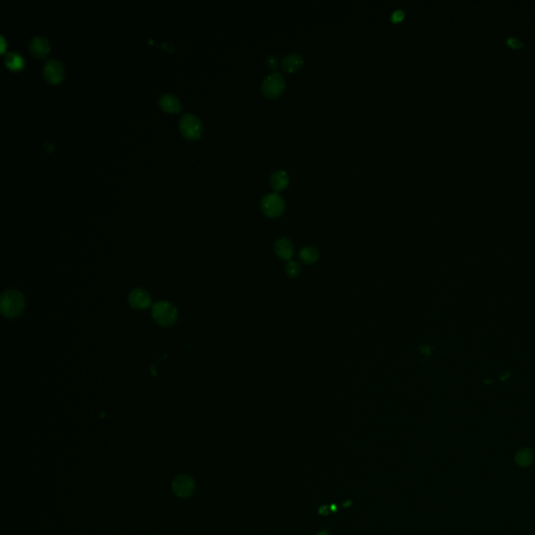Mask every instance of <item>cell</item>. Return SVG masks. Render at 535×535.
I'll return each instance as SVG.
<instances>
[{"label":"cell","instance_id":"obj_1","mask_svg":"<svg viewBox=\"0 0 535 535\" xmlns=\"http://www.w3.org/2000/svg\"><path fill=\"white\" fill-rule=\"evenodd\" d=\"M24 298L21 293L10 290L3 294L2 298V312L8 318H14L23 311Z\"/></svg>","mask_w":535,"mask_h":535},{"label":"cell","instance_id":"obj_2","mask_svg":"<svg viewBox=\"0 0 535 535\" xmlns=\"http://www.w3.org/2000/svg\"><path fill=\"white\" fill-rule=\"evenodd\" d=\"M260 209L263 215L268 218H279L280 216H283L286 209L285 200L277 193H270L261 199Z\"/></svg>","mask_w":535,"mask_h":535},{"label":"cell","instance_id":"obj_3","mask_svg":"<svg viewBox=\"0 0 535 535\" xmlns=\"http://www.w3.org/2000/svg\"><path fill=\"white\" fill-rule=\"evenodd\" d=\"M286 89V79L280 72L268 74L261 85L262 95L266 99H277Z\"/></svg>","mask_w":535,"mask_h":535},{"label":"cell","instance_id":"obj_4","mask_svg":"<svg viewBox=\"0 0 535 535\" xmlns=\"http://www.w3.org/2000/svg\"><path fill=\"white\" fill-rule=\"evenodd\" d=\"M152 313L156 322L162 326L172 325L177 320L176 307L166 301L157 302L153 306Z\"/></svg>","mask_w":535,"mask_h":535},{"label":"cell","instance_id":"obj_5","mask_svg":"<svg viewBox=\"0 0 535 535\" xmlns=\"http://www.w3.org/2000/svg\"><path fill=\"white\" fill-rule=\"evenodd\" d=\"M180 132L189 139H197L202 133V123L192 113H184L179 122Z\"/></svg>","mask_w":535,"mask_h":535},{"label":"cell","instance_id":"obj_6","mask_svg":"<svg viewBox=\"0 0 535 535\" xmlns=\"http://www.w3.org/2000/svg\"><path fill=\"white\" fill-rule=\"evenodd\" d=\"M171 487L176 496L180 498H187L194 493L196 483L192 477L180 475L173 479Z\"/></svg>","mask_w":535,"mask_h":535},{"label":"cell","instance_id":"obj_7","mask_svg":"<svg viewBox=\"0 0 535 535\" xmlns=\"http://www.w3.org/2000/svg\"><path fill=\"white\" fill-rule=\"evenodd\" d=\"M43 75L49 83H59L64 75L62 63L58 60H48L43 66Z\"/></svg>","mask_w":535,"mask_h":535},{"label":"cell","instance_id":"obj_8","mask_svg":"<svg viewBox=\"0 0 535 535\" xmlns=\"http://www.w3.org/2000/svg\"><path fill=\"white\" fill-rule=\"evenodd\" d=\"M129 302L134 309L144 310L151 304V296L143 289H135L130 293Z\"/></svg>","mask_w":535,"mask_h":535},{"label":"cell","instance_id":"obj_9","mask_svg":"<svg viewBox=\"0 0 535 535\" xmlns=\"http://www.w3.org/2000/svg\"><path fill=\"white\" fill-rule=\"evenodd\" d=\"M274 252L278 258L289 261L294 256L295 249H294V245L289 238L282 237V238H278L275 242Z\"/></svg>","mask_w":535,"mask_h":535},{"label":"cell","instance_id":"obj_10","mask_svg":"<svg viewBox=\"0 0 535 535\" xmlns=\"http://www.w3.org/2000/svg\"><path fill=\"white\" fill-rule=\"evenodd\" d=\"M48 40L42 36H35L30 40L29 49L33 56L37 58L45 57L49 51Z\"/></svg>","mask_w":535,"mask_h":535},{"label":"cell","instance_id":"obj_11","mask_svg":"<svg viewBox=\"0 0 535 535\" xmlns=\"http://www.w3.org/2000/svg\"><path fill=\"white\" fill-rule=\"evenodd\" d=\"M304 64V60L300 53L292 52L287 55L282 61V68L288 73H295L299 71Z\"/></svg>","mask_w":535,"mask_h":535},{"label":"cell","instance_id":"obj_12","mask_svg":"<svg viewBox=\"0 0 535 535\" xmlns=\"http://www.w3.org/2000/svg\"><path fill=\"white\" fill-rule=\"evenodd\" d=\"M290 183L289 173L286 170L277 169L271 173L270 185L275 192H282L286 190Z\"/></svg>","mask_w":535,"mask_h":535},{"label":"cell","instance_id":"obj_13","mask_svg":"<svg viewBox=\"0 0 535 535\" xmlns=\"http://www.w3.org/2000/svg\"><path fill=\"white\" fill-rule=\"evenodd\" d=\"M159 105L166 112H178L181 109V103L175 96L165 93L159 99Z\"/></svg>","mask_w":535,"mask_h":535},{"label":"cell","instance_id":"obj_14","mask_svg":"<svg viewBox=\"0 0 535 535\" xmlns=\"http://www.w3.org/2000/svg\"><path fill=\"white\" fill-rule=\"evenodd\" d=\"M319 256H320V253H319L318 249L313 247V246L304 247L298 253L299 260L302 263H304V264H313V263H315L319 259Z\"/></svg>","mask_w":535,"mask_h":535},{"label":"cell","instance_id":"obj_15","mask_svg":"<svg viewBox=\"0 0 535 535\" xmlns=\"http://www.w3.org/2000/svg\"><path fill=\"white\" fill-rule=\"evenodd\" d=\"M6 64L11 69H20L24 64L23 59L16 52H9L6 55Z\"/></svg>","mask_w":535,"mask_h":535},{"label":"cell","instance_id":"obj_16","mask_svg":"<svg viewBox=\"0 0 535 535\" xmlns=\"http://www.w3.org/2000/svg\"><path fill=\"white\" fill-rule=\"evenodd\" d=\"M533 454L530 450H521L516 455V461L520 466H528L532 462Z\"/></svg>","mask_w":535,"mask_h":535},{"label":"cell","instance_id":"obj_17","mask_svg":"<svg viewBox=\"0 0 535 535\" xmlns=\"http://www.w3.org/2000/svg\"><path fill=\"white\" fill-rule=\"evenodd\" d=\"M285 271H286V274L291 277V278H295L297 277L300 272H301V268L299 265V263L297 261H294V260H289L285 266Z\"/></svg>","mask_w":535,"mask_h":535},{"label":"cell","instance_id":"obj_18","mask_svg":"<svg viewBox=\"0 0 535 535\" xmlns=\"http://www.w3.org/2000/svg\"><path fill=\"white\" fill-rule=\"evenodd\" d=\"M278 65H279V61H278V59H277L276 56H274V55H270L269 57L266 58V66L269 67V68H270L271 70H275V69H277Z\"/></svg>","mask_w":535,"mask_h":535},{"label":"cell","instance_id":"obj_19","mask_svg":"<svg viewBox=\"0 0 535 535\" xmlns=\"http://www.w3.org/2000/svg\"><path fill=\"white\" fill-rule=\"evenodd\" d=\"M405 18V12L403 10H396L392 13L391 15V21L394 23H398L403 21Z\"/></svg>","mask_w":535,"mask_h":535},{"label":"cell","instance_id":"obj_20","mask_svg":"<svg viewBox=\"0 0 535 535\" xmlns=\"http://www.w3.org/2000/svg\"><path fill=\"white\" fill-rule=\"evenodd\" d=\"M318 535H328V533L326 531H322V532H320Z\"/></svg>","mask_w":535,"mask_h":535}]
</instances>
